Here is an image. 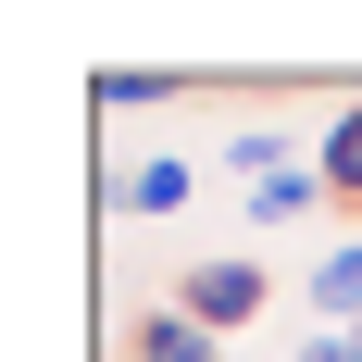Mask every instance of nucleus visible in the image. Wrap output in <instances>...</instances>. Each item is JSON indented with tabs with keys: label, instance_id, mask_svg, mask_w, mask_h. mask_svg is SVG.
Returning a JSON list of instances; mask_svg holds the SVG:
<instances>
[{
	"label": "nucleus",
	"instance_id": "obj_9",
	"mask_svg": "<svg viewBox=\"0 0 362 362\" xmlns=\"http://www.w3.org/2000/svg\"><path fill=\"white\" fill-rule=\"evenodd\" d=\"M300 362H350V337H337V325H325V337H300Z\"/></svg>",
	"mask_w": 362,
	"mask_h": 362
},
{
	"label": "nucleus",
	"instance_id": "obj_10",
	"mask_svg": "<svg viewBox=\"0 0 362 362\" xmlns=\"http://www.w3.org/2000/svg\"><path fill=\"white\" fill-rule=\"evenodd\" d=\"M350 362H362V325H350Z\"/></svg>",
	"mask_w": 362,
	"mask_h": 362
},
{
	"label": "nucleus",
	"instance_id": "obj_2",
	"mask_svg": "<svg viewBox=\"0 0 362 362\" xmlns=\"http://www.w3.org/2000/svg\"><path fill=\"white\" fill-rule=\"evenodd\" d=\"M187 187H200V163H187V150H150V163H125V175H112V200H125V213H187Z\"/></svg>",
	"mask_w": 362,
	"mask_h": 362
},
{
	"label": "nucleus",
	"instance_id": "obj_4",
	"mask_svg": "<svg viewBox=\"0 0 362 362\" xmlns=\"http://www.w3.org/2000/svg\"><path fill=\"white\" fill-rule=\"evenodd\" d=\"M313 175H325V200H362V100L325 112V150H313Z\"/></svg>",
	"mask_w": 362,
	"mask_h": 362
},
{
	"label": "nucleus",
	"instance_id": "obj_1",
	"mask_svg": "<svg viewBox=\"0 0 362 362\" xmlns=\"http://www.w3.org/2000/svg\"><path fill=\"white\" fill-rule=\"evenodd\" d=\"M175 313H200V325H250V313H262V262H250V250H213V262H187Z\"/></svg>",
	"mask_w": 362,
	"mask_h": 362
},
{
	"label": "nucleus",
	"instance_id": "obj_6",
	"mask_svg": "<svg viewBox=\"0 0 362 362\" xmlns=\"http://www.w3.org/2000/svg\"><path fill=\"white\" fill-rule=\"evenodd\" d=\"M138 362H225V350H213L200 313H150V325H138Z\"/></svg>",
	"mask_w": 362,
	"mask_h": 362
},
{
	"label": "nucleus",
	"instance_id": "obj_3",
	"mask_svg": "<svg viewBox=\"0 0 362 362\" xmlns=\"http://www.w3.org/2000/svg\"><path fill=\"white\" fill-rule=\"evenodd\" d=\"M88 100H100V112H163V100H187V75H163V63H112V75H88Z\"/></svg>",
	"mask_w": 362,
	"mask_h": 362
},
{
	"label": "nucleus",
	"instance_id": "obj_7",
	"mask_svg": "<svg viewBox=\"0 0 362 362\" xmlns=\"http://www.w3.org/2000/svg\"><path fill=\"white\" fill-rule=\"evenodd\" d=\"M313 200H325V175H313V163H288V175H262V187H250V225H300Z\"/></svg>",
	"mask_w": 362,
	"mask_h": 362
},
{
	"label": "nucleus",
	"instance_id": "obj_8",
	"mask_svg": "<svg viewBox=\"0 0 362 362\" xmlns=\"http://www.w3.org/2000/svg\"><path fill=\"white\" fill-rule=\"evenodd\" d=\"M225 163L262 187V175H288V138H275V125H238V138H225Z\"/></svg>",
	"mask_w": 362,
	"mask_h": 362
},
{
	"label": "nucleus",
	"instance_id": "obj_5",
	"mask_svg": "<svg viewBox=\"0 0 362 362\" xmlns=\"http://www.w3.org/2000/svg\"><path fill=\"white\" fill-rule=\"evenodd\" d=\"M313 313H337V337L362 325V238H350V250H325V262H313Z\"/></svg>",
	"mask_w": 362,
	"mask_h": 362
}]
</instances>
